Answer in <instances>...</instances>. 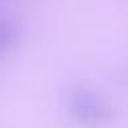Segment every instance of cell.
Segmentation results:
<instances>
[{
    "instance_id": "1",
    "label": "cell",
    "mask_w": 128,
    "mask_h": 128,
    "mask_svg": "<svg viewBox=\"0 0 128 128\" xmlns=\"http://www.w3.org/2000/svg\"><path fill=\"white\" fill-rule=\"evenodd\" d=\"M66 108L68 116L84 128H102L114 118V110L110 108V104L86 86L70 88L66 96Z\"/></svg>"
},
{
    "instance_id": "2",
    "label": "cell",
    "mask_w": 128,
    "mask_h": 128,
    "mask_svg": "<svg viewBox=\"0 0 128 128\" xmlns=\"http://www.w3.org/2000/svg\"><path fill=\"white\" fill-rule=\"evenodd\" d=\"M0 40H2V54H10L20 46L22 40V26L18 20L4 16L0 24Z\"/></svg>"
}]
</instances>
